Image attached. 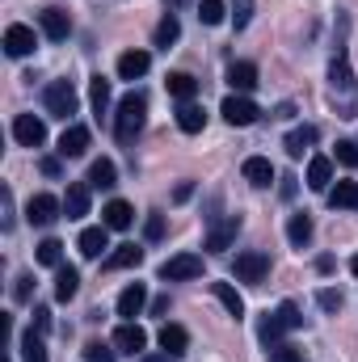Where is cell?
Wrapping results in <instances>:
<instances>
[{
  "label": "cell",
  "instance_id": "obj_20",
  "mask_svg": "<svg viewBox=\"0 0 358 362\" xmlns=\"http://www.w3.org/2000/svg\"><path fill=\"white\" fill-rule=\"evenodd\" d=\"M241 173H245V181H249V185H258V189H266L270 181H274V165H270L266 156H249Z\"/></svg>",
  "mask_w": 358,
  "mask_h": 362
},
{
  "label": "cell",
  "instance_id": "obj_39",
  "mask_svg": "<svg viewBox=\"0 0 358 362\" xmlns=\"http://www.w3.org/2000/svg\"><path fill=\"white\" fill-rule=\"evenodd\" d=\"M270 362H304V354H299L295 346L278 341V346H270Z\"/></svg>",
  "mask_w": 358,
  "mask_h": 362
},
{
  "label": "cell",
  "instance_id": "obj_2",
  "mask_svg": "<svg viewBox=\"0 0 358 362\" xmlns=\"http://www.w3.org/2000/svg\"><path fill=\"white\" fill-rule=\"evenodd\" d=\"M42 105H47L51 118H64V122H68V118L76 114L81 97H76V89H72V81H51L47 93H42Z\"/></svg>",
  "mask_w": 358,
  "mask_h": 362
},
{
  "label": "cell",
  "instance_id": "obj_10",
  "mask_svg": "<svg viewBox=\"0 0 358 362\" xmlns=\"http://www.w3.org/2000/svg\"><path fill=\"white\" fill-rule=\"evenodd\" d=\"M85 152H89V127L72 122V127L59 135V156H64V160H76V156H85Z\"/></svg>",
  "mask_w": 358,
  "mask_h": 362
},
{
  "label": "cell",
  "instance_id": "obj_33",
  "mask_svg": "<svg viewBox=\"0 0 358 362\" xmlns=\"http://www.w3.org/2000/svg\"><path fill=\"white\" fill-rule=\"evenodd\" d=\"M169 93H173L178 101H194V93H198V81H194L190 72H173V76H169Z\"/></svg>",
  "mask_w": 358,
  "mask_h": 362
},
{
  "label": "cell",
  "instance_id": "obj_11",
  "mask_svg": "<svg viewBox=\"0 0 358 362\" xmlns=\"http://www.w3.org/2000/svg\"><path fill=\"white\" fill-rule=\"evenodd\" d=\"M38 21H42V34H47L51 42H64V38L72 34V17H68L64 8H42Z\"/></svg>",
  "mask_w": 358,
  "mask_h": 362
},
{
  "label": "cell",
  "instance_id": "obj_48",
  "mask_svg": "<svg viewBox=\"0 0 358 362\" xmlns=\"http://www.w3.org/2000/svg\"><path fill=\"white\" fill-rule=\"evenodd\" d=\"M278 194H282V198H295V177H282V185H278Z\"/></svg>",
  "mask_w": 358,
  "mask_h": 362
},
{
  "label": "cell",
  "instance_id": "obj_26",
  "mask_svg": "<svg viewBox=\"0 0 358 362\" xmlns=\"http://www.w3.org/2000/svg\"><path fill=\"white\" fill-rule=\"evenodd\" d=\"M329 202H333L337 211H358V181H337V185L329 189Z\"/></svg>",
  "mask_w": 358,
  "mask_h": 362
},
{
  "label": "cell",
  "instance_id": "obj_47",
  "mask_svg": "<svg viewBox=\"0 0 358 362\" xmlns=\"http://www.w3.org/2000/svg\"><path fill=\"white\" fill-rule=\"evenodd\" d=\"M42 173H47V177H59V160H55V156H47V160H42Z\"/></svg>",
  "mask_w": 358,
  "mask_h": 362
},
{
  "label": "cell",
  "instance_id": "obj_36",
  "mask_svg": "<svg viewBox=\"0 0 358 362\" xmlns=\"http://www.w3.org/2000/svg\"><path fill=\"white\" fill-rule=\"evenodd\" d=\"M38 262L51 266V270H59V266H64V245H59V240H42V245H38Z\"/></svg>",
  "mask_w": 358,
  "mask_h": 362
},
{
  "label": "cell",
  "instance_id": "obj_28",
  "mask_svg": "<svg viewBox=\"0 0 358 362\" xmlns=\"http://www.w3.org/2000/svg\"><path fill=\"white\" fill-rule=\"evenodd\" d=\"M282 333H291V329L282 325V316H278V312H266V316H262V325H258V337H262L266 346H278V341H282Z\"/></svg>",
  "mask_w": 358,
  "mask_h": 362
},
{
  "label": "cell",
  "instance_id": "obj_18",
  "mask_svg": "<svg viewBox=\"0 0 358 362\" xmlns=\"http://www.w3.org/2000/svg\"><path fill=\"white\" fill-rule=\"evenodd\" d=\"M156 341H161V350H165V354H173V358H181V354L190 350V333H185L181 325H165Z\"/></svg>",
  "mask_w": 358,
  "mask_h": 362
},
{
  "label": "cell",
  "instance_id": "obj_3",
  "mask_svg": "<svg viewBox=\"0 0 358 362\" xmlns=\"http://www.w3.org/2000/svg\"><path fill=\"white\" fill-rule=\"evenodd\" d=\"M219 114H224V122H228V127H253V122L262 118V110H258L245 93H228V97H224V105H219Z\"/></svg>",
  "mask_w": 358,
  "mask_h": 362
},
{
  "label": "cell",
  "instance_id": "obj_45",
  "mask_svg": "<svg viewBox=\"0 0 358 362\" xmlns=\"http://www.w3.org/2000/svg\"><path fill=\"white\" fill-rule=\"evenodd\" d=\"M34 329H38V333L51 329V312H47V308H34Z\"/></svg>",
  "mask_w": 358,
  "mask_h": 362
},
{
  "label": "cell",
  "instance_id": "obj_31",
  "mask_svg": "<svg viewBox=\"0 0 358 362\" xmlns=\"http://www.w3.org/2000/svg\"><path fill=\"white\" fill-rule=\"evenodd\" d=\"M114 177H118V169H114V160H93L89 165V185H97V189H110L114 185Z\"/></svg>",
  "mask_w": 358,
  "mask_h": 362
},
{
  "label": "cell",
  "instance_id": "obj_44",
  "mask_svg": "<svg viewBox=\"0 0 358 362\" xmlns=\"http://www.w3.org/2000/svg\"><path fill=\"white\" fill-rule=\"evenodd\" d=\"M30 282H34V278H30V274H21V278H17V291H13V295H17V299H21V303H25V299H30V291H34V286H30Z\"/></svg>",
  "mask_w": 358,
  "mask_h": 362
},
{
  "label": "cell",
  "instance_id": "obj_23",
  "mask_svg": "<svg viewBox=\"0 0 358 362\" xmlns=\"http://www.w3.org/2000/svg\"><path fill=\"white\" fill-rule=\"evenodd\" d=\"M211 295L228 308V316H236V320L245 316V299H241V291H236V286H228V282H211Z\"/></svg>",
  "mask_w": 358,
  "mask_h": 362
},
{
  "label": "cell",
  "instance_id": "obj_19",
  "mask_svg": "<svg viewBox=\"0 0 358 362\" xmlns=\"http://www.w3.org/2000/svg\"><path fill=\"white\" fill-rule=\"evenodd\" d=\"M333 185V160L329 156H312L308 160V189H329Z\"/></svg>",
  "mask_w": 358,
  "mask_h": 362
},
{
  "label": "cell",
  "instance_id": "obj_1",
  "mask_svg": "<svg viewBox=\"0 0 358 362\" xmlns=\"http://www.w3.org/2000/svg\"><path fill=\"white\" fill-rule=\"evenodd\" d=\"M144 122H148V97H144V93H127V97L118 101V114H114V135H118V144H135V135L144 131Z\"/></svg>",
  "mask_w": 358,
  "mask_h": 362
},
{
  "label": "cell",
  "instance_id": "obj_7",
  "mask_svg": "<svg viewBox=\"0 0 358 362\" xmlns=\"http://www.w3.org/2000/svg\"><path fill=\"white\" fill-rule=\"evenodd\" d=\"M161 278H165V282H190V278H202V257H194V253H178V257H169V262L161 266Z\"/></svg>",
  "mask_w": 358,
  "mask_h": 362
},
{
  "label": "cell",
  "instance_id": "obj_25",
  "mask_svg": "<svg viewBox=\"0 0 358 362\" xmlns=\"http://www.w3.org/2000/svg\"><path fill=\"white\" fill-rule=\"evenodd\" d=\"M144 262V249H135V245H118L110 257H105V270H131V266H139Z\"/></svg>",
  "mask_w": 358,
  "mask_h": 362
},
{
  "label": "cell",
  "instance_id": "obj_6",
  "mask_svg": "<svg viewBox=\"0 0 358 362\" xmlns=\"http://www.w3.org/2000/svg\"><path fill=\"white\" fill-rule=\"evenodd\" d=\"M13 139H17L21 148H42V144H47V122L34 118V114H17V118H13Z\"/></svg>",
  "mask_w": 358,
  "mask_h": 362
},
{
  "label": "cell",
  "instance_id": "obj_21",
  "mask_svg": "<svg viewBox=\"0 0 358 362\" xmlns=\"http://www.w3.org/2000/svg\"><path fill=\"white\" fill-rule=\"evenodd\" d=\"M228 85L236 93H253L258 89V68L253 64H228Z\"/></svg>",
  "mask_w": 358,
  "mask_h": 362
},
{
  "label": "cell",
  "instance_id": "obj_13",
  "mask_svg": "<svg viewBox=\"0 0 358 362\" xmlns=\"http://www.w3.org/2000/svg\"><path fill=\"white\" fill-rule=\"evenodd\" d=\"M64 215L68 219H85L89 215V181H72L64 194Z\"/></svg>",
  "mask_w": 358,
  "mask_h": 362
},
{
  "label": "cell",
  "instance_id": "obj_35",
  "mask_svg": "<svg viewBox=\"0 0 358 362\" xmlns=\"http://www.w3.org/2000/svg\"><path fill=\"white\" fill-rule=\"evenodd\" d=\"M89 101L97 114H105V105H110V81L105 76H93L89 81Z\"/></svg>",
  "mask_w": 358,
  "mask_h": 362
},
{
  "label": "cell",
  "instance_id": "obj_9",
  "mask_svg": "<svg viewBox=\"0 0 358 362\" xmlns=\"http://www.w3.org/2000/svg\"><path fill=\"white\" fill-rule=\"evenodd\" d=\"M144 346H148V333H144L135 320H122V325L114 329V350H122V354H144Z\"/></svg>",
  "mask_w": 358,
  "mask_h": 362
},
{
  "label": "cell",
  "instance_id": "obj_16",
  "mask_svg": "<svg viewBox=\"0 0 358 362\" xmlns=\"http://www.w3.org/2000/svg\"><path fill=\"white\" fill-rule=\"evenodd\" d=\"M101 223L110 228V232H127L131 223H135V211H131V202H122V198H114L105 211H101Z\"/></svg>",
  "mask_w": 358,
  "mask_h": 362
},
{
  "label": "cell",
  "instance_id": "obj_15",
  "mask_svg": "<svg viewBox=\"0 0 358 362\" xmlns=\"http://www.w3.org/2000/svg\"><path fill=\"white\" fill-rule=\"evenodd\" d=\"M148 68H152V55L148 51H122L118 55V76L122 81H139Z\"/></svg>",
  "mask_w": 358,
  "mask_h": 362
},
{
  "label": "cell",
  "instance_id": "obj_50",
  "mask_svg": "<svg viewBox=\"0 0 358 362\" xmlns=\"http://www.w3.org/2000/svg\"><path fill=\"white\" fill-rule=\"evenodd\" d=\"M144 362H173V354H148Z\"/></svg>",
  "mask_w": 358,
  "mask_h": 362
},
{
  "label": "cell",
  "instance_id": "obj_41",
  "mask_svg": "<svg viewBox=\"0 0 358 362\" xmlns=\"http://www.w3.org/2000/svg\"><path fill=\"white\" fill-rule=\"evenodd\" d=\"M278 316H282V325H287V329H299V325H304V316H299V308H295V303H282V308H278Z\"/></svg>",
  "mask_w": 358,
  "mask_h": 362
},
{
  "label": "cell",
  "instance_id": "obj_42",
  "mask_svg": "<svg viewBox=\"0 0 358 362\" xmlns=\"http://www.w3.org/2000/svg\"><path fill=\"white\" fill-rule=\"evenodd\" d=\"M85 358L89 362H114V354H110L101 341H93V346H85Z\"/></svg>",
  "mask_w": 358,
  "mask_h": 362
},
{
  "label": "cell",
  "instance_id": "obj_22",
  "mask_svg": "<svg viewBox=\"0 0 358 362\" xmlns=\"http://www.w3.org/2000/svg\"><path fill=\"white\" fill-rule=\"evenodd\" d=\"M178 127L185 135H198L202 127H207V114H202V105H194V101H181L178 105Z\"/></svg>",
  "mask_w": 358,
  "mask_h": 362
},
{
  "label": "cell",
  "instance_id": "obj_49",
  "mask_svg": "<svg viewBox=\"0 0 358 362\" xmlns=\"http://www.w3.org/2000/svg\"><path fill=\"white\" fill-rule=\"evenodd\" d=\"M190 194H194V185H190V181H181V185H178V194H173V198H178V202H185Z\"/></svg>",
  "mask_w": 358,
  "mask_h": 362
},
{
  "label": "cell",
  "instance_id": "obj_8",
  "mask_svg": "<svg viewBox=\"0 0 358 362\" xmlns=\"http://www.w3.org/2000/svg\"><path fill=\"white\" fill-rule=\"evenodd\" d=\"M236 232H241V215H228L224 223H215L211 232H207V253H228V245L236 240Z\"/></svg>",
  "mask_w": 358,
  "mask_h": 362
},
{
  "label": "cell",
  "instance_id": "obj_46",
  "mask_svg": "<svg viewBox=\"0 0 358 362\" xmlns=\"http://www.w3.org/2000/svg\"><path fill=\"white\" fill-rule=\"evenodd\" d=\"M249 13H253V8H249V0H236V30H241V25H249Z\"/></svg>",
  "mask_w": 358,
  "mask_h": 362
},
{
  "label": "cell",
  "instance_id": "obj_32",
  "mask_svg": "<svg viewBox=\"0 0 358 362\" xmlns=\"http://www.w3.org/2000/svg\"><path fill=\"white\" fill-rule=\"evenodd\" d=\"M329 85H333V89H354V72H350V59H346V55H337V59H333V68H329Z\"/></svg>",
  "mask_w": 358,
  "mask_h": 362
},
{
  "label": "cell",
  "instance_id": "obj_29",
  "mask_svg": "<svg viewBox=\"0 0 358 362\" xmlns=\"http://www.w3.org/2000/svg\"><path fill=\"white\" fill-rule=\"evenodd\" d=\"M21 358L25 362H47V346H42V333H38V329H25V333H21Z\"/></svg>",
  "mask_w": 358,
  "mask_h": 362
},
{
  "label": "cell",
  "instance_id": "obj_5",
  "mask_svg": "<svg viewBox=\"0 0 358 362\" xmlns=\"http://www.w3.org/2000/svg\"><path fill=\"white\" fill-rule=\"evenodd\" d=\"M59 215H64V202H59L55 194H34V198L25 202V219H30L34 228H51Z\"/></svg>",
  "mask_w": 358,
  "mask_h": 362
},
{
  "label": "cell",
  "instance_id": "obj_43",
  "mask_svg": "<svg viewBox=\"0 0 358 362\" xmlns=\"http://www.w3.org/2000/svg\"><path fill=\"white\" fill-rule=\"evenodd\" d=\"M316 299H321V308H325V312H337V308H342V291H321Z\"/></svg>",
  "mask_w": 358,
  "mask_h": 362
},
{
  "label": "cell",
  "instance_id": "obj_40",
  "mask_svg": "<svg viewBox=\"0 0 358 362\" xmlns=\"http://www.w3.org/2000/svg\"><path fill=\"white\" fill-rule=\"evenodd\" d=\"M144 236H148V240H161V236H165V215H156V211H152V215H148V223H144Z\"/></svg>",
  "mask_w": 358,
  "mask_h": 362
},
{
  "label": "cell",
  "instance_id": "obj_30",
  "mask_svg": "<svg viewBox=\"0 0 358 362\" xmlns=\"http://www.w3.org/2000/svg\"><path fill=\"white\" fill-rule=\"evenodd\" d=\"M287 240H291L295 249H304V245L312 240V219H308V215H291V219H287Z\"/></svg>",
  "mask_w": 358,
  "mask_h": 362
},
{
  "label": "cell",
  "instance_id": "obj_51",
  "mask_svg": "<svg viewBox=\"0 0 358 362\" xmlns=\"http://www.w3.org/2000/svg\"><path fill=\"white\" fill-rule=\"evenodd\" d=\"M350 270H354V278H358V253H354V257H350Z\"/></svg>",
  "mask_w": 358,
  "mask_h": 362
},
{
  "label": "cell",
  "instance_id": "obj_37",
  "mask_svg": "<svg viewBox=\"0 0 358 362\" xmlns=\"http://www.w3.org/2000/svg\"><path fill=\"white\" fill-rule=\"evenodd\" d=\"M224 17H228L224 0H202V4H198V21H202V25H219Z\"/></svg>",
  "mask_w": 358,
  "mask_h": 362
},
{
  "label": "cell",
  "instance_id": "obj_38",
  "mask_svg": "<svg viewBox=\"0 0 358 362\" xmlns=\"http://www.w3.org/2000/svg\"><path fill=\"white\" fill-rule=\"evenodd\" d=\"M337 165L358 169V144H354V139H342V144H337Z\"/></svg>",
  "mask_w": 358,
  "mask_h": 362
},
{
  "label": "cell",
  "instance_id": "obj_4",
  "mask_svg": "<svg viewBox=\"0 0 358 362\" xmlns=\"http://www.w3.org/2000/svg\"><path fill=\"white\" fill-rule=\"evenodd\" d=\"M232 274H236L241 282H249V286H262V282H266V274H270V257H266V253H258V249H249V253H236Z\"/></svg>",
  "mask_w": 358,
  "mask_h": 362
},
{
  "label": "cell",
  "instance_id": "obj_34",
  "mask_svg": "<svg viewBox=\"0 0 358 362\" xmlns=\"http://www.w3.org/2000/svg\"><path fill=\"white\" fill-rule=\"evenodd\" d=\"M178 34H181V21L173 17V13H165V17H161V25H156V47H165V51H169V47L178 42Z\"/></svg>",
  "mask_w": 358,
  "mask_h": 362
},
{
  "label": "cell",
  "instance_id": "obj_24",
  "mask_svg": "<svg viewBox=\"0 0 358 362\" xmlns=\"http://www.w3.org/2000/svg\"><path fill=\"white\" fill-rule=\"evenodd\" d=\"M76 291H81V274L72 270V266H59V270H55V299L68 303Z\"/></svg>",
  "mask_w": 358,
  "mask_h": 362
},
{
  "label": "cell",
  "instance_id": "obj_14",
  "mask_svg": "<svg viewBox=\"0 0 358 362\" xmlns=\"http://www.w3.org/2000/svg\"><path fill=\"white\" fill-rule=\"evenodd\" d=\"M144 308H148V291H144V282H131V286L118 295V316H122V320H135Z\"/></svg>",
  "mask_w": 358,
  "mask_h": 362
},
{
  "label": "cell",
  "instance_id": "obj_27",
  "mask_svg": "<svg viewBox=\"0 0 358 362\" xmlns=\"http://www.w3.org/2000/svg\"><path fill=\"white\" fill-rule=\"evenodd\" d=\"M312 144H316V127H295V131L287 135V156H295V160H299Z\"/></svg>",
  "mask_w": 358,
  "mask_h": 362
},
{
  "label": "cell",
  "instance_id": "obj_17",
  "mask_svg": "<svg viewBox=\"0 0 358 362\" xmlns=\"http://www.w3.org/2000/svg\"><path fill=\"white\" fill-rule=\"evenodd\" d=\"M76 249H81V257H101V253L110 249V228H105V223H101V228H85L81 240H76Z\"/></svg>",
  "mask_w": 358,
  "mask_h": 362
},
{
  "label": "cell",
  "instance_id": "obj_12",
  "mask_svg": "<svg viewBox=\"0 0 358 362\" xmlns=\"http://www.w3.org/2000/svg\"><path fill=\"white\" fill-rule=\"evenodd\" d=\"M4 51H8L13 59H25V55L34 51V30H30V25H8V30H4Z\"/></svg>",
  "mask_w": 358,
  "mask_h": 362
}]
</instances>
